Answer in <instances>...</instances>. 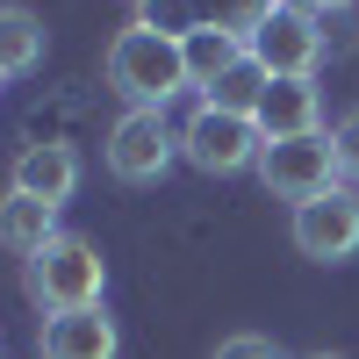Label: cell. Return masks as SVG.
<instances>
[{
  "label": "cell",
  "instance_id": "cell-1",
  "mask_svg": "<svg viewBox=\"0 0 359 359\" xmlns=\"http://www.w3.org/2000/svg\"><path fill=\"white\" fill-rule=\"evenodd\" d=\"M22 287H29V302H36L43 316H65V309H101V294H108V259L94 237H72V230H57L50 245L22 266Z\"/></svg>",
  "mask_w": 359,
  "mask_h": 359
},
{
  "label": "cell",
  "instance_id": "cell-2",
  "mask_svg": "<svg viewBox=\"0 0 359 359\" xmlns=\"http://www.w3.org/2000/svg\"><path fill=\"white\" fill-rule=\"evenodd\" d=\"M108 86L123 94L130 108H165V101H180L187 94V50H180L172 36H158V29H144V22H130L123 36L108 43Z\"/></svg>",
  "mask_w": 359,
  "mask_h": 359
},
{
  "label": "cell",
  "instance_id": "cell-3",
  "mask_svg": "<svg viewBox=\"0 0 359 359\" xmlns=\"http://www.w3.org/2000/svg\"><path fill=\"white\" fill-rule=\"evenodd\" d=\"M259 151H266V137H259L252 115H223V108H208V101H201L187 123H180V158H187L194 172L230 180V172L259 165Z\"/></svg>",
  "mask_w": 359,
  "mask_h": 359
},
{
  "label": "cell",
  "instance_id": "cell-4",
  "mask_svg": "<svg viewBox=\"0 0 359 359\" xmlns=\"http://www.w3.org/2000/svg\"><path fill=\"white\" fill-rule=\"evenodd\" d=\"M245 50H252L273 79H316V65H323V50H331V36H323V15H309L302 0H280V8L259 22V36H252Z\"/></svg>",
  "mask_w": 359,
  "mask_h": 359
},
{
  "label": "cell",
  "instance_id": "cell-5",
  "mask_svg": "<svg viewBox=\"0 0 359 359\" xmlns=\"http://www.w3.org/2000/svg\"><path fill=\"white\" fill-rule=\"evenodd\" d=\"M172 158H180V130L165 123V108H130L123 123L108 130V172L130 180V187H151V180H165Z\"/></svg>",
  "mask_w": 359,
  "mask_h": 359
},
{
  "label": "cell",
  "instance_id": "cell-6",
  "mask_svg": "<svg viewBox=\"0 0 359 359\" xmlns=\"http://www.w3.org/2000/svg\"><path fill=\"white\" fill-rule=\"evenodd\" d=\"M259 180H266V194L273 201H316V194H331L338 187V158H331V137H287V144H266L259 151Z\"/></svg>",
  "mask_w": 359,
  "mask_h": 359
},
{
  "label": "cell",
  "instance_id": "cell-7",
  "mask_svg": "<svg viewBox=\"0 0 359 359\" xmlns=\"http://www.w3.org/2000/svg\"><path fill=\"white\" fill-rule=\"evenodd\" d=\"M294 252L316 259V266H338V259L359 252V194L345 187V180L331 194H316V201L294 208Z\"/></svg>",
  "mask_w": 359,
  "mask_h": 359
},
{
  "label": "cell",
  "instance_id": "cell-8",
  "mask_svg": "<svg viewBox=\"0 0 359 359\" xmlns=\"http://www.w3.org/2000/svg\"><path fill=\"white\" fill-rule=\"evenodd\" d=\"M8 187H15V194H29V201L65 208V201L79 194V151H72V144H57V137L22 144V158H15V180H8Z\"/></svg>",
  "mask_w": 359,
  "mask_h": 359
},
{
  "label": "cell",
  "instance_id": "cell-9",
  "mask_svg": "<svg viewBox=\"0 0 359 359\" xmlns=\"http://www.w3.org/2000/svg\"><path fill=\"white\" fill-rule=\"evenodd\" d=\"M123 338H115V316L108 309H65V316H43V359H115Z\"/></svg>",
  "mask_w": 359,
  "mask_h": 359
},
{
  "label": "cell",
  "instance_id": "cell-10",
  "mask_svg": "<svg viewBox=\"0 0 359 359\" xmlns=\"http://www.w3.org/2000/svg\"><path fill=\"white\" fill-rule=\"evenodd\" d=\"M316 115H323L316 79H273L252 123H259V137H266V144H287V137H316Z\"/></svg>",
  "mask_w": 359,
  "mask_h": 359
},
{
  "label": "cell",
  "instance_id": "cell-11",
  "mask_svg": "<svg viewBox=\"0 0 359 359\" xmlns=\"http://www.w3.org/2000/svg\"><path fill=\"white\" fill-rule=\"evenodd\" d=\"M50 237H57V208L50 201H29V194H0V252H8V259H36L43 245H50Z\"/></svg>",
  "mask_w": 359,
  "mask_h": 359
},
{
  "label": "cell",
  "instance_id": "cell-12",
  "mask_svg": "<svg viewBox=\"0 0 359 359\" xmlns=\"http://www.w3.org/2000/svg\"><path fill=\"white\" fill-rule=\"evenodd\" d=\"M266 86H273V72H266L259 57L245 50V57H237V65H230V72H223L216 86H208L201 101H208V108H223V115H259V101H266Z\"/></svg>",
  "mask_w": 359,
  "mask_h": 359
},
{
  "label": "cell",
  "instance_id": "cell-13",
  "mask_svg": "<svg viewBox=\"0 0 359 359\" xmlns=\"http://www.w3.org/2000/svg\"><path fill=\"white\" fill-rule=\"evenodd\" d=\"M43 65V22L29 15V8H0V72L22 79V72H36Z\"/></svg>",
  "mask_w": 359,
  "mask_h": 359
},
{
  "label": "cell",
  "instance_id": "cell-14",
  "mask_svg": "<svg viewBox=\"0 0 359 359\" xmlns=\"http://www.w3.org/2000/svg\"><path fill=\"white\" fill-rule=\"evenodd\" d=\"M180 50H187V79L201 86V94H208V86H216V79L237 65V57H245V43H237V36H223V29H194V36L180 43Z\"/></svg>",
  "mask_w": 359,
  "mask_h": 359
},
{
  "label": "cell",
  "instance_id": "cell-15",
  "mask_svg": "<svg viewBox=\"0 0 359 359\" xmlns=\"http://www.w3.org/2000/svg\"><path fill=\"white\" fill-rule=\"evenodd\" d=\"M273 8H280V0H201V22L223 29V36H237V43H252L259 22L273 15Z\"/></svg>",
  "mask_w": 359,
  "mask_h": 359
},
{
  "label": "cell",
  "instance_id": "cell-16",
  "mask_svg": "<svg viewBox=\"0 0 359 359\" xmlns=\"http://www.w3.org/2000/svg\"><path fill=\"white\" fill-rule=\"evenodd\" d=\"M137 22L158 29V36H172V43H187L194 29H208L201 22V0H137Z\"/></svg>",
  "mask_w": 359,
  "mask_h": 359
},
{
  "label": "cell",
  "instance_id": "cell-17",
  "mask_svg": "<svg viewBox=\"0 0 359 359\" xmlns=\"http://www.w3.org/2000/svg\"><path fill=\"white\" fill-rule=\"evenodd\" d=\"M331 158H338V180H345V187H359V108L331 123Z\"/></svg>",
  "mask_w": 359,
  "mask_h": 359
},
{
  "label": "cell",
  "instance_id": "cell-18",
  "mask_svg": "<svg viewBox=\"0 0 359 359\" xmlns=\"http://www.w3.org/2000/svg\"><path fill=\"white\" fill-rule=\"evenodd\" d=\"M216 359H280V345H273V338H259V331H237V338L216 345Z\"/></svg>",
  "mask_w": 359,
  "mask_h": 359
},
{
  "label": "cell",
  "instance_id": "cell-19",
  "mask_svg": "<svg viewBox=\"0 0 359 359\" xmlns=\"http://www.w3.org/2000/svg\"><path fill=\"white\" fill-rule=\"evenodd\" d=\"M302 8H309V15H323V22H331V15H352V0H302Z\"/></svg>",
  "mask_w": 359,
  "mask_h": 359
},
{
  "label": "cell",
  "instance_id": "cell-20",
  "mask_svg": "<svg viewBox=\"0 0 359 359\" xmlns=\"http://www.w3.org/2000/svg\"><path fill=\"white\" fill-rule=\"evenodd\" d=\"M309 359H345V352H309Z\"/></svg>",
  "mask_w": 359,
  "mask_h": 359
},
{
  "label": "cell",
  "instance_id": "cell-21",
  "mask_svg": "<svg viewBox=\"0 0 359 359\" xmlns=\"http://www.w3.org/2000/svg\"><path fill=\"white\" fill-rule=\"evenodd\" d=\"M0 79H8V72H0Z\"/></svg>",
  "mask_w": 359,
  "mask_h": 359
}]
</instances>
